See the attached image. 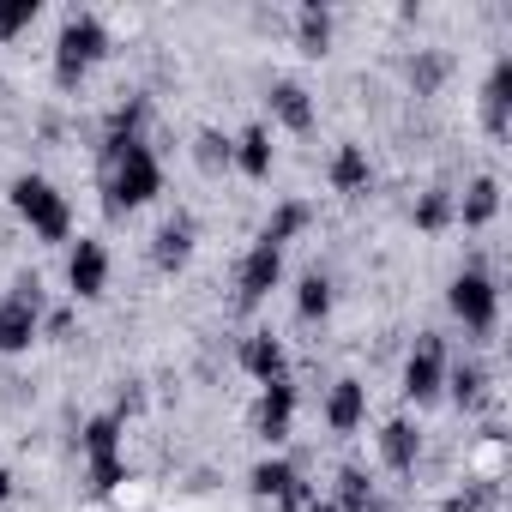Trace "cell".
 Wrapping results in <instances>:
<instances>
[{"label":"cell","mask_w":512,"mask_h":512,"mask_svg":"<svg viewBox=\"0 0 512 512\" xmlns=\"http://www.w3.org/2000/svg\"><path fill=\"white\" fill-rule=\"evenodd\" d=\"M157 181H163V169L145 139H109V211L145 205L157 193Z\"/></svg>","instance_id":"6da1fadb"},{"label":"cell","mask_w":512,"mask_h":512,"mask_svg":"<svg viewBox=\"0 0 512 512\" xmlns=\"http://www.w3.org/2000/svg\"><path fill=\"white\" fill-rule=\"evenodd\" d=\"M103 49H109L103 19H97V13H73V19L61 25V43H55V79H61V85H79V79L103 61Z\"/></svg>","instance_id":"7a4b0ae2"},{"label":"cell","mask_w":512,"mask_h":512,"mask_svg":"<svg viewBox=\"0 0 512 512\" xmlns=\"http://www.w3.org/2000/svg\"><path fill=\"white\" fill-rule=\"evenodd\" d=\"M13 205H19V217H25L43 241H61V235H67V199H61L43 175H25V181L13 187Z\"/></svg>","instance_id":"3957f363"},{"label":"cell","mask_w":512,"mask_h":512,"mask_svg":"<svg viewBox=\"0 0 512 512\" xmlns=\"http://www.w3.org/2000/svg\"><path fill=\"white\" fill-rule=\"evenodd\" d=\"M37 308H43V290H37V278H25L13 290V302L0 308V350H25L37 338Z\"/></svg>","instance_id":"277c9868"},{"label":"cell","mask_w":512,"mask_h":512,"mask_svg":"<svg viewBox=\"0 0 512 512\" xmlns=\"http://www.w3.org/2000/svg\"><path fill=\"white\" fill-rule=\"evenodd\" d=\"M452 314H458L470 332H488V326H494V284H488L482 272H464V278L452 284Z\"/></svg>","instance_id":"5b68a950"},{"label":"cell","mask_w":512,"mask_h":512,"mask_svg":"<svg viewBox=\"0 0 512 512\" xmlns=\"http://www.w3.org/2000/svg\"><path fill=\"white\" fill-rule=\"evenodd\" d=\"M440 380H446L440 338H422V344H416V356H410V368H404V392H410L416 404H428V398L440 392Z\"/></svg>","instance_id":"8992f818"},{"label":"cell","mask_w":512,"mask_h":512,"mask_svg":"<svg viewBox=\"0 0 512 512\" xmlns=\"http://www.w3.org/2000/svg\"><path fill=\"white\" fill-rule=\"evenodd\" d=\"M278 272H284V247H272V241H253V253H247V266H241V302L253 308L272 284H278Z\"/></svg>","instance_id":"52a82bcc"},{"label":"cell","mask_w":512,"mask_h":512,"mask_svg":"<svg viewBox=\"0 0 512 512\" xmlns=\"http://www.w3.org/2000/svg\"><path fill=\"white\" fill-rule=\"evenodd\" d=\"M67 278H73V296H103V284H109V247L103 241H79Z\"/></svg>","instance_id":"ba28073f"},{"label":"cell","mask_w":512,"mask_h":512,"mask_svg":"<svg viewBox=\"0 0 512 512\" xmlns=\"http://www.w3.org/2000/svg\"><path fill=\"white\" fill-rule=\"evenodd\" d=\"M290 416H296V386L290 380H272L266 398H260V434L266 440H284L290 434Z\"/></svg>","instance_id":"9c48e42d"},{"label":"cell","mask_w":512,"mask_h":512,"mask_svg":"<svg viewBox=\"0 0 512 512\" xmlns=\"http://www.w3.org/2000/svg\"><path fill=\"white\" fill-rule=\"evenodd\" d=\"M241 368H247V374H260L266 386L284 380V344H278L272 332H253V338L241 344Z\"/></svg>","instance_id":"30bf717a"},{"label":"cell","mask_w":512,"mask_h":512,"mask_svg":"<svg viewBox=\"0 0 512 512\" xmlns=\"http://www.w3.org/2000/svg\"><path fill=\"white\" fill-rule=\"evenodd\" d=\"M506 109H512V61H500L494 79H488V91H482V121H488V133H506Z\"/></svg>","instance_id":"8fae6325"},{"label":"cell","mask_w":512,"mask_h":512,"mask_svg":"<svg viewBox=\"0 0 512 512\" xmlns=\"http://www.w3.org/2000/svg\"><path fill=\"white\" fill-rule=\"evenodd\" d=\"M272 115H278L290 133H308V127H314V103H308L302 85H272Z\"/></svg>","instance_id":"7c38bea8"},{"label":"cell","mask_w":512,"mask_h":512,"mask_svg":"<svg viewBox=\"0 0 512 512\" xmlns=\"http://www.w3.org/2000/svg\"><path fill=\"white\" fill-rule=\"evenodd\" d=\"M362 410H368L362 386H356V380H338V386H332V398H326V422H332L338 434H350V428L362 422Z\"/></svg>","instance_id":"4fadbf2b"},{"label":"cell","mask_w":512,"mask_h":512,"mask_svg":"<svg viewBox=\"0 0 512 512\" xmlns=\"http://www.w3.org/2000/svg\"><path fill=\"white\" fill-rule=\"evenodd\" d=\"M235 163H241L247 175H272V133H266V127H247V133H241Z\"/></svg>","instance_id":"5bb4252c"},{"label":"cell","mask_w":512,"mask_h":512,"mask_svg":"<svg viewBox=\"0 0 512 512\" xmlns=\"http://www.w3.org/2000/svg\"><path fill=\"white\" fill-rule=\"evenodd\" d=\"M380 452H386V464H392V470H410V464H416V428H410V422H386Z\"/></svg>","instance_id":"9a60e30c"},{"label":"cell","mask_w":512,"mask_h":512,"mask_svg":"<svg viewBox=\"0 0 512 512\" xmlns=\"http://www.w3.org/2000/svg\"><path fill=\"white\" fill-rule=\"evenodd\" d=\"M332 187H344V193L368 187V157H362L356 145H338V157H332Z\"/></svg>","instance_id":"2e32d148"},{"label":"cell","mask_w":512,"mask_h":512,"mask_svg":"<svg viewBox=\"0 0 512 512\" xmlns=\"http://www.w3.org/2000/svg\"><path fill=\"white\" fill-rule=\"evenodd\" d=\"M187 253H193V229H187V223H169V229L157 235V266L175 272V266H187Z\"/></svg>","instance_id":"e0dca14e"},{"label":"cell","mask_w":512,"mask_h":512,"mask_svg":"<svg viewBox=\"0 0 512 512\" xmlns=\"http://www.w3.org/2000/svg\"><path fill=\"white\" fill-rule=\"evenodd\" d=\"M494 211H500V187H494V181H476V187L464 193V223L476 229V223H488Z\"/></svg>","instance_id":"ac0fdd59"},{"label":"cell","mask_w":512,"mask_h":512,"mask_svg":"<svg viewBox=\"0 0 512 512\" xmlns=\"http://www.w3.org/2000/svg\"><path fill=\"white\" fill-rule=\"evenodd\" d=\"M416 223H422V229H446V223H452V193H446V187L422 193V205H416Z\"/></svg>","instance_id":"d6986e66"},{"label":"cell","mask_w":512,"mask_h":512,"mask_svg":"<svg viewBox=\"0 0 512 512\" xmlns=\"http://www.w3.org/2000/svg\"><path fill=\"white\" fill-rule=\"evenodd\" d=\"M368 500H374V494H368V476H362V470H344V476H338V500H332V506H338V512H362Z\"/></svg>","instance_id":"ffe728a7"},{"label":"cell","mask_w":512,"mask_h":512,"mask_svg":"<svg viewBox=\"0 0 512 512\" xmlns=\"http://www.w3.org/2000/svg\"><path fill=\"white\" fill-rule=\"evenodd\" d=\"M290 482H296V470L284 464V458H272V464H260V470H253V488H260V494H290Z\"/></svg>","instance_id":"44dd1931"},{"label":"cell","mask_w":512,"mask_h":512,"mask_svg":"<svg viewBox=\"0 0 512 512\" xmlns=\"http://www.w3.org/2000/svg\"><path fill=\"white\" fill-rule=\"evenodd\" d=\"M326 37H332V19L320 7H302V49L308 55H326Z\"/></svg>","instance_id":"7402d4cb"},{"label":"cell","mask_w":512,"mask_h":512,"mask_svg":"<svg viewBox=\"0 0 512 512\" xmlns=\"http://www.w3.org/2000/svg\"><path fill=\"white\" fill-rule=\"evenodd\" d=\"M302 223H308V205H296V199H290V205H284V211L272 217V229H266L260 241H272V247H284V241H290V235H296Z\"/></svg>","instance_id":"603a6c76"},{"label":"cell","mask_w":512,"mask_h":512,"mask_svg":"<svg viewBox=\"0 0 512 512\" xmlns=\"http://www.w3.org/2000/svg\"><path fill=\"white\" fill-rule=\"evenodd\" d=\"M296 308H302V320H314V314H326L332 308V284L314 272V278H302V296H296Z\"/></svg>","instance_id":"cb8c5ba5"},{"label":"cell","mask_w":512,"mask_h":512,"mask_svg":"<svg viewBox=\"0 0 512 512\" xmlns=\"http://www.w3.org/2000/svg\"><path fill=\"white\" fill-rule=\"evenodd\" d=\"M115 434H121L115 416H97V422L85 428V452H91V458H115Z\"/></svg>","instance_id":"d4e9b609"},{"label":"cell","mask_w":512,"mask_h":512,"mask_svg":"<svg viewBox=\"0 0 512 512\" xmlns=\"http://www.w3.org/2000/svg\"><path fill=\"white\" fill-rule=\"evenodd\" d=\"M452 392H458V404H476L482 398V368L476 362H458L452 368Z\"/></svg>","instance_id":"484cf974"},{"label":"cell","mask_w":512,"mask_h":512,"mask_svg":"<svg viewBox=\"0 0 512 512\" xmlns=\"http://www.w3.org/2000/svg\"><path fill=\"white\" fill-rule=\"evenodd\" d=\"M37 19V0H13V7H0V43H7L13 31H25Z\"/></svg>","instance_id":"4316f807"},{"label":"cell","mask_w":512,"mask_h":512,"mask_svg":"<svg viewBox=\"0 0 512 512\" xmlns=\"http://www.w3.org/2000/svg\"><path fill=\"white\" fill-rule=\"evenodd\" d=\"M410 79H416V91H434V85L446 79V61H440V55H422V61L410 67Z\"/></svg>","instance_id":"83f0119b"},{"label":"cell","mask_w":512,"mask_h":512,"mask_svg":"<svg viewBox=\"0 0 512 512\" xmlns=\"http://www.w3.org/2000/svg\"><path fill=\"white\" fill-rule=\"evenodd\" d=\"M229 157H235V151H229V139H217V133H199V163H205V169H223Z\"/></svg>","instance_id":"f1b7e54d"},{"label":"cell","mask_w":512,"mask_h":512,"mask_svg":"<svg viewBox=\"0 0 512 512\" xmlns=\"http://www.w3.org/2000/svg\"><path fill=\"white\" fill-rule=\"evenodd\" d=\"M121 476H127V470H121V458H91V482H97L103 494H109V488H115Z\"/></svg>","instance_id":"f546056e"},{"label":"cell","mask_w":512,"mask_h":512,"mask_svg":"<svg viewBox=\"0 0 512 512\" xmlns=\"http://www.w3.org/2000/svg\"><path fill=\"white\" fill-rule=\"evenodd\" d=\"M7 494H13V476H7V470H0V500H7Z\"/></svg>","instance_id":"4dcf8cb0"},{"label":"cell","mask_w":512,"mask_h":512,"mask_svg":"<svg viewBox=\"0 0 512 512\" xmlns=\"http://www.w3.org/2000/svg\"><path fill=\"white\" fill-rule=\"evenodd\" d=\"M362 512H386V506H380V500H368V506H362Z\"/></svg>","instance_id":"1f68e13d"}]
</instances>
